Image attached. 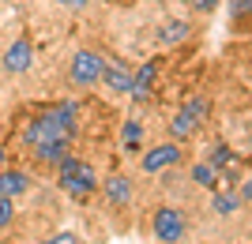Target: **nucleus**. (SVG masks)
<instances>
[{"label": "nucleus", "instance_id": "23", "mask_svg": "<svg viewBox=\"0 0 252 244\" xmlns=\"http://www.w3.org/2000/svg\"><path fill=\"white\" fill-rule=\"evenodd\" d=\"M68 4H72V8H83V4H87V0H68Z\"/></svg>", "mask_w": 252, "mask_h": 244}, {"label": "nucleus", "instance_id": "11", "mask_svg": "<svg viewBox=\"0 0 252 244\" xmlns=\"http://www.w3.org/2000/svg\"><path fill=\"white\" fill-rule=\"evenodd\" d=\"M128 195H132V181H128V177H121V173H117V177H109V181H105V199H109V203L125 207Z\"/></svg>", "mask_w": 252, "mask_h": 244}, {"label": "nucleus", "instance_id": "26", "mask_svg": "<svg viewBox=\"0 0 252 244\" xmlns=\"http://www.w3.org/2000/svg\"><path fill=\"white\" fill-rule=\"evenodd\" d=\"M61 4H68V0H61Z\"/></svg>", "mask_w": 252, "mask_h": 244}, {"label": "nucleus", "instance_id": "22", "mask_svg": "<svg viewBox=\"0 0 252 244\" xmlns=\"http://www.w3.org/2000/svg\"><path fill=\"white\" fill-rule=\"evenodd\" d=\"M241 199H245V203H252V177L245 181V188H241Z\"/></svg>", "mask_w": 252, "mask_h": 244}, {"label": "nucleus", "instance_id": "15", "mask_svg": "<svg viewBox=\"0 0 252 244\" xmlns=\"http://www.w3.org/2000/svg\"><path fill=\"white\" fill-rule=\"evenodd\" d=\"M139 139H143V128H139L136 120H128V124H125V150L136 154V150H139Z\"/></svg>", "mask_w": 252, "mask_h": 244}, {"label": "nucleus", "instance_id": "9", "mask_svg": "<svg viewBox=\"0 0 252 244\" xmlns=\"http://www.w3.org/2000/svg\"><path fill=\"white\" fill-rule=\"evenodd\" d=\"M102 79H105V90H113V94H128L132 90V75L121 64H102Z\"/></svg>", "mask_w": 252, "mask_h": 244}, {"label": "nucleus", "instance_id": "24", "mask_svg": "<svg viewBox=\"0 0 252 244\" xmlns=\"http://www.w3.org/2000/svg\"><path fill=\"white\" fill-rule=\"evenodd\" d=\"M113 4H125V8H128V4H136V0H113Z\"/></svg>", "mask_w": 252, "mask_h": 244}, {"label": "nucleus", "instance_id": "3", "mask_svg": "<svg viewBox=\"0 0 252 244\" xmlns=\"http://www.w3.org/2000/svg\"><path fill=\"white\" fill-rule=\"evenodd\" d=\"M203 117H207V98H192L189 106L181 109L177 117H173V124H169V132H173V139H189L200 132Z\"/></svg>", "mask_w": 252, "mask_h": 244}, {"label": "nucleus", "instance_id": "16", "mask_svg": "<svg viewBox=\"0 0 252 244\" xmlns=\"http://www.w3.org/2000/svg\"><path fill=\"white\" fill-rule=\"evenodd\" d=\"M222 165H233V150L230 147H215L211 150V169H222Z\"/></svg>", "mask_w": 252, "mask_h": 244}, {"label": "nucleus", "instance_id": "8", "mask_svg": "<svg viewBox=\"0 0 252 244\" xmlns=\"http://www.w3.org/2000/svg\"><path fill=\"white\" fill-rule=\"evenodd\" d=\"M155 75H158V60H143L139 72L132 75V90H128V94L136 98V102H143V98L151 94V86H155Z\"/></svg>", "mask_w": 252, "mask_h": 244}, {"label": "nucleus", "instance_id": "19", "mask_svg": "<svg viewBox=\"0 0 252 244\" xmlns=\"http://www.w3.org/2000/svg\"><path fill=\"white\" fill-rule=\"evenodd\" d=\"M11 214H15V203H11L8 195H0V229H8Z\"/></svg>", "mask_w": 252, "mask_h": 244}, {"label": "nucleus", "instance_id": "4", "mask_svg": "<svg viewBox=\"0 0 252 244\" xmlns=\"http://www.w3.org/2000/svg\"><path fill=\"white\" fill-rule=\"evenodd\" d=\"M102 56L91 53V49H79V53L72 56V64H68V75H72V83L75 86H91L102 79Z\"/></svg>", "mask_w": 252, "mask_h": 244}, {"label": "nucleus", "instance_id": "5", "mask_svg": "<svg viewBox=\"0 0 252 244\" xmlns=\"http://www.w3.org/2000/svg\"><path fill=\"white\" fill-rule=\"evenodd\" d=\"M155 237L158 241H181L185 237V218H181V211H173V207H162V211H155Z\"/></svg>", "mask_w": 252, "mask_h": 244}, {"label": "nucleus", "instance_id": "18", "mask_svg": "<svg viewBox=\"0 0 252 244\" xmlns=\"http://www.w3.org/2000/svg\"><path fill=\"white\" fill-rule=\"evenodd\" d=\"M233 207H237V195H230V191H219V195H215V211L219 214H233Z\"/></svg>", "mask_w": 252, "mask_h": 244}, {"label": "nucleus", "instance_id": "7", "mask_svg": "<svg viewBox=\"0 0 252 244\" xmlns=\"http://www.w3.org/2000/svg\"><path fill=\"white\" fill-rule=\"evenodd\" d=\"M177 162H181V147L177 143H162V147H155V150L143 154V169L147 173H162V169H173Z\"/></svg>", "mask_w": 252, "mask_h": 244}, {"label": "nucleus", "instance_id": "1", "mask_svg": "<svg viewBox=\"0 0 252 244\" xmlns=\"http://www.w3.org/2000/svg\"><path fill=\"white\" fill-rule=\"evenodd\" d=\"M75 136V102H61V106L45 109L27 124V147H49V143H72Z\"/></svg>", "mask_w": 252, "mask_h": 244}, {"label": "nucleus", "instance_id": "20", "mask_svg": "<svg viewBox=\"0 0 252 244\" xmlns=\"http://www.w3.org/2000/svg\"><path fill=\"white\" fill-rule=\"evenodd\" d=\"M42 244H79V237L75 233H57V237H49V241H42Z\"/></svg>", "mask_w": 252, "mask_h": 244}, {"label": "nucleus", "instance_id": "14", "mask_svg": "<svg viewBox=\"0 0 252 244\" xmlns=\"http://www.w3.org/2000/svg\"><path fill=\"white\" fill-rule=\"evenodd\" d=\"M233 23H237V30H252V0L233 4Z\"/></svg>", "mask_w": 252, "mask_h": 244}, {"label": "nucleus", "instance_id": "12", "mask_svg": "<svg viewBox=\"0 0 252 244\" xmlns=\"http://www.w3.org/2000/svg\"><path fill=\"white\" fill-rule=\"evenodd\" d=\"M68 147H72V143H49V147L34 150V158L42 162V165H57L61 158H68Z\"/></svg>", "mask_w": 252, "mask_h": 244}, {"label": "nucleus", "instance_id": "2", "mask_svg": "<svg viewBox=\"0 0 252 244\" xmlns=\"http://www.w3.org/2000/svg\"><path fill=\"white\" fill-rule=\"evenodd\" d=\"M57 181H61V188L72 195V199H87L91 191L98 188V173L91 162H79V158H61L57 162Z\"/></svg>", "mask_w": 252, "mask_h": 244}, {"label": "nucleus", "instance_id": "25", "mask_svg": "<svg viewBox=\"0 0 252 244\" xmlns=\"http://www.w3.org/2000/svg\"><path fill=\"white\" fill-rule=\"evenodd\" d=\"M0 162H4V150H0Z\"/></svg>", "mask_w": 252, "mask_h": 244}, {"label": "nucleus", "instance_id": "17", "mask_svg": "<svg viewBox=\"0 0 252 244\" xmlns=\"http://www.w3.org/2000/svg\"><path fill=\"white\" fill-rule=\"evenodd\" d=\"M192 181L196 184H203V188H215V169H211V165H196V169H192Z\"/></svg>", "mask_w": 252, "mask_h": 244}, {"label": "nucleus", "instance_id": "6", "mask_svg": "<svg viewBox=\"0 0 252 244\" xmlns=\"http://www.w3.org/2000/svg\"><path fill=\"white\" fill-rule=\"evenodd\" d=\"M31 60H34V45H31V38L23 34V38H15V42L8 45V53H4V68H8L11 75H19V72L31 68Z\"/></svg>", "mask_w": 252, "mask_h": 244}, {"label": "nucleus", "instance_id": "21", "mask_svg": "<svg viewBox=\"0 0 252 244\" xmlns=\"http://www.w3.org/2000/svg\"><path fill=\"white\" fill-rule=\"evenodd\" d=\"M181 4H189V8H200V11H211L219 0H181Z\"/></svg>", "mask_w": 252, "mask_h": 244}, {"label": "nucleus", "instance_id": "13", "mask_svg": "<svg viewBox=\"0 0 252 244\" xmlns=\"http://www.w3.org/2000/svg\"><path fill=\"white\" fill-rule=\"evenodd\" d=\"M158 38H162V45H177V42H185V38H189V23H181V19L166 23Z\"/></svg>", "mask_w": 252, "mask_h": 244}, {"label": "nucleus", "instance_id": "10", "mask_svg": "<svg viewBox=\"0 0 252 244\" xmlns=\"http://www.w3.org/2000/svg\"><path fill=\"white\" fill-rule=\"evenodd\" d=\"M27 188H31V181H27V173H19V169H4V173H0V195H8V199H15V195H23Z\"/></svg>", "mask_w": 252, "mask_h": 244}]
</instances>
